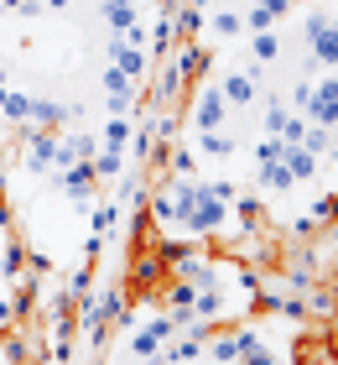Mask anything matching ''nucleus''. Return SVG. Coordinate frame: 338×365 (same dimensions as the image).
<instances>
[{"instance_id":"nucleus-1","label":"nucleus","mask_w":338,"mask_h":365,"mask_svg":"<svg viewBox=\"0 0 338 365\" xmlns=\"http://www.w3.org/2000/svg\"><path fill=\"white\" fill-rule=\"evenodd\" d=\"M302 42H307V73L338 68V21L323 6L307 11V21H302Z\"/></svg>"},{"instance_id":"nucleus-2","label":"nucleus","mask_w":338,"mask_h":365,"mask_svg":"<svg viewBox=\"0 0 338 365\" xmlns=\"http://www.w3.org/2000/svg\"><path fill=\"white\" fill-rule=\"evenodd\" d=\"M21 168H26L31 178L58 173V130H47V125H21Z\"/></svg>"},{"instance_id":"nucleus-3","label":"nucleus","mask_w":338,"mask_h":365,"mask_svg":"<svg viewBox=\"0 0 338 365\" xmlns=\"http://www.w3.org/2000/svg\"><path fill=\"white\" fill-rule=\"evenodd\" d=\"M167 277H172V272H167L162 261H157V251H135V256H130V267H125V292H130V297H141V303H151Z\"/></svg>"},{"instance_id":"nucleus-4","label":"nucleus","mask_w":338,"mask_h":365,"mask_svg":"<svg viewBox=\"0 0 338 365\" xmlns=\"http://www.w3.org/2000/svg\"><path fill=\"white\" fill-rule=\"evenodd\" d=\"M182 235H193V240H208V235H218V230L229 225V204H218L213 193H203L193 209H182Z\"/></svg>"},{"instance_id":"nucleus-5","label":"nucleus","mask_w":338,"mask_h":365,"mask_svg":"<svg viewBox=\"0 0 338 365\" xmlns=\"http://www.w3.org/2000/svg\"><path fill=\"white\" fill-rule=\"evenodd\" d=\"M302 120L307 125H338V73H323V84H312L307 105H302Z\"/></svg>"},{"instance_id":"nucleus-6","label":"nucleus","mask_w":338,"mask_h":365,"mask_svg":"<svg viewBox=\"0 0 338 365\" xmlns=\"http://www.w3.org/2000/svg\"><path fill=\"white\" fill-rule=\"evenodd\" d=\"M172 334H182L172 313H167V319H146L141 329H130V355H135V360H151V355H162V344L172 339Z\"/></svg>"},{"instance_id":"nucleus-7","label":"nucleus","mask_w":338,"mask_h":365,"mask_svg":"<svg viewBox=\"0 0 338 365\" xmlns=\"http://www.w3.org/2000/svg\"><path fill=\"white\" fill-rule=\"evenodd\" d=\"M151 68H157V78H151V89H146V99L151 105H162V110H172L182 94H188L193 84L188 78H182L177 68H172V58H162V63H151Z\"/></svg>"},{"instance_id":"nucleus-8","label":"nucleus","mask_w":338,"mask_h":365,"mask_svg":"<svg viewBox=\"0 0 338 365\" xmlns=\"http://www.w3.org/2000/svg\"><path fill=\"white\" fill-rule=\"evenodd\" d=\"M224 120H229V105L218 94V84H203L193 94V130H224Z\"/></svg>"},{"instance_id":"nucleus-9","label":"nucleus","mask_w":338,"mask_h":365,"mask_svg":"<svg viewBox=\"0 0 338 365\" xmlns=\"http://www.w3.org/2000/svg\"><path fill=\"white\" fill-rule=\"evenodd\" d=\"M58 182H63V193L73 198V209H89V198H94V188H99V178H94V168H89V162L58 168Z\"/></svg>"},{"instance_id":"nucleus-10","label":"nucleus","mask_w":338,"mask_h":365,"mask_svg":"<svg viewBox=\"0 0 338 365\" xmlns=\"http://www.w3.org/2000/svg\"><path fill=\"white\" fill-rule=\"evenodd\" d=\"M110 63H115L125 78H135V84L151 73V53H146V47H130L125 37H110Z\"/></svg>"},{"instance_id":"nucleus-11","label":"nucleus","mask_w":338,"mask_h":365,"mask_svg":"<svg viewBox=\"0 0 338 365\" xmlns=\"http://www.w3.org/2000/svg\"><path fill=\"white\" fill-rule=\"evenodd\" d=\"M68 120H78V105H58V99H37V94H31L26 125H47V130H63Z\"/></svg>"},{"instance_id":"nucleus-12","label":"nucleus","mask_w":338,"mask_h":365,"mask_svg":"<svg viewBox=\"0 0 338 365\" xmlns=\"http://www.w3.org/2000/svg\"><path fill=\"white\" fill-rule=\"evenodd\" d=\"M198 256H203V240H193V235H188V240H167V235L157 240V261H162L167 272H182V267L198 261Z\"/></svg>"},{"instance_id":"nucleus-13","label":"nucleus","mask_w":338,"mask_h":365,"mask_svg":"<svg viewBox=\"0 0 338 365\" xmlns=\"http://www.w3.org/2000/svg\"><path fill=\"white\" fill-rule=\"evenodd\" d=\"M99 152V141L89 136V130H58V168H73V162H89Z\"/></svg>"},{"instance_id":"nucleus-14","label":"nucleus","mask_w":338,"mask_h":365,"mask_svg":"<svg viewBox=\"0 0 338 365\" xmlns=\"http://www.w3.org/2000/svg\"><path fill=\"white\" fill-rule=\"evenodd\" d=\"M172 68H177L182 78H188V84H198V78L208 73V47H198V42H177Z\"/></svg>"},{"instance_id":"nucleus-15","label":"nucleus","mask_w":338,"mask_h":365,"mask_svg":"<svg viewBox=\"0 0 338 365\" xmlns=\"http://www.w3.org/2000/svg\"><path fill=\"white\" fill-rule=\"evenodd\" d=\"M218 94H224V105H229V110H250V105H255V94H260V84H255L250 73H224Z\"/></svg>"},{"instance_id":"nucleus-16","label":"nucleus","mask_w":338,"mask_h":365,"mask_svg":"<svg viewBox=\"0 0 338 365\" xmlns=\"http://www.w3.org/2000/svg\"><path fill=\"white\" fill-rule=\"evenodd\" d=\"M229 308V292H224V282H213V287H193V303H188V313L193 319H218V313Z\"/></svg>"},{"instance_id":"nucleus-17","label":"nucleus","mask_w":338,"mask_h":365,"mask_svg":"<svg viewBox=\"0 0 338 365\" xmlns=\"http://www.w3.org/2000/svg\"><path fill=\"white\" fill-rule=\"evenodd\" d=\"M281 162H286V173H292L297 182H307V178H317V168H323V162H317L307 146L302 141H281Z\"/></svg>"},{"instance_id":"nucleus-18","label":"nucleus","mask_w":338,"mask_h":365,"mask_svg":"<svg viewBox=\"0 0 338 365\" xmlns=\"http://www.w3.org/2000/svg\"><path fill=\"white\" fill-rule=\"evenodd\" d=\"M229 209H234V220H240V235H265V204H260V198L240 193Z\"/></svg>"},{"instance_id":"nucleus-19","label":"nucleus","mask_w":338,"mask_h":365,"mask_svg":"<svg viewBox=\"0 0 338 365\" xmlns=\"http://www.w3.org/2000/svg\"><path fill=\"white\" fill-rule=\"evenodd\" d=\"M0 360H6V365H37V344H31V334H26V329H6Z\"/></svg>"},{"instance_id":"nucleus-20","label":"nucleus","mask_w":338,"mask_h":365,"mask_svg":"<svg viewBox=\"0 0 338 365\" xmlns=\"http://www.w3.org/2000/svg\"><path fill=\"white\" fill-rule=\"evenodd\" d=\"M203 31H213V37H245V16H240V6H218L213 16H208V26Z\"/></svg>"},{"instance_id":"nucleus-21","label":"nucleus","mask_w":338,"mask_h":365,"mask_svg":"<svg viewBox=\"0 0 338 365\" xmlns=\"http://www.w3.org/2000/svg\"><path fill=\"white\" fill-rule=\"evenodd\" d=\"M260 188H265V193H281V198H286V193L297 188V178L286 173V162L276 157V162H260Z\"/></svg>"},{"instance_id":"nucleus-22","label":"nucleus","mask_w":338,"mask_h":365,"mask_svg":"<svg viewBox=\"0 0 338 365\" xmlns=\"http://www.w3.org/2000/svg\"><path fill=\"white\" fill-rule=\"evenodd\" d=\"M26 277V245L6 240L0 245V282H21Z\"/></svg>"},{"instance_id":"nucleus-23","label":"nucleus","mask_w":338,"mask_h":365,"mask_svg":"<svg viewBox=\"0 0 338 365\" xmlns=\"http://www.w3.org/2000/svg\"><path fill=\"white\" fill-rule=\"evenodd\" d=\"M89 168L99 182H110V178H125V152H110V146H99V152L89 157Z\"/></svg>"},{"instance_id":"nucleus-24","label":"nucleus","mask_w":338,"mask_h":365,"mask_svg":"<svg viewBox=\"0 0 338 365\" xmlns=\"http://www.w3.org/2000/svg\"><path fill=\"white\" fill-rule=\"evenodd\" d=\"M198 152L203 157H234V152H240V141L224 136V130H198Z\"/></svg>"},{"instance_id":"nucleus-25","label":"nucleus","mask_w":338,"mask_h":365,"mask_svg":"<svg viewBox=\"0 0 338 365\" xmlns=\"http://www.w3.org/2000/svg\"><path fill=\"white\" fill-rule=\"evenodd\" d=\"M250 53H255V63H276L281 58V31H250Z\"/></svg>"},{"instance_id":"nucleus-26","label":"nucleus","mask_w":338,"mask_h":365,"mask_svg":"<svg viewBox=\"0 0 338 365\" xmlns=\"http://www.w3.org/2000/svg\"><path fill=\"white\" fill-rule=\"evenodd\" d=\"M146 214H151V225H177V204H172V193H167V188H157V193H151L146 198Z\"/></svg>"},{"instance_id":"nucleus-27","label":"nucleus","mask_w":338,"mask_h":365,"mask_svg":"<svg viewBox=\"0 0 338 365\" xmlns=\"http://www.w3.org/2000/svg\"><path fill=\"white\" fill-rule=\"evenodd\" d=\"M94 277H99V272H94V261H83V267H78L73 277H68V297H73V308L94 297Z\"/></svg>"},{"instance_id":"nucleus-28","label":"nucleus","mask_w":338,"mask_h":365,"mask_svg":"<svg viewBox=\"0 0 338 365\" xmlns=\"http://www.w3.org/2000/svg\"><path fill=\"white\" fill-rule=\"evenodd\" d=\"M302 146H307V152L328 168V157H333V130H328V125H307V130H302Z\"/></svg>"},{"instance_id":"nucleus-29","label":"nucleus","mask_w":338,"mask_h":365,"mask_svg":"<svg viewBox=\"0 0 338 365\" xmlns=\"http://www.w3.org/2000/svg\"><path fill=\"white\" fill-rule=\"evenodd\" d=\"M130 115H110V120H105V141H99V146H110V152H125V146H130Z\"/></svg>"},{"instance_id":"nucleus-30","label":"nucleus","mask_w":338,"mask_h":365,"mask_svg":"<svg viewBox=\"0 0 338 365\" xmlns=\"http://www.w3.org/2000/svg\"><path fill=\"white\" fill-rule=\"evenodd\" d=\"M135 21H141V16H135V0H130V6H105V26H110V37H125Z\"/></svg>"},{"instance_id":"nucleus-31","label":"nucleus","mask_w":338,"mask_h":365,"mask_svg":"<svg viewBox=\"0 0 338 365\" xmlns=\"http://www.w3.org/2000/svg\"><path fill=\"white\" fill-rule=\"evenodd\" d=\"M146 198H151V188L141 178H125L120 182V209H146Z\"/></svg>"},{"instance_id":"nucleus-32","label":"nucleus","mask_w":338,"mask_h":365,"mask_svg":"<svg viewBox=\"0 0 338 365\" xmlns=\"http://www.w3.org/2000/svg\"><path fill=\"white\" fill-rule=\"evenodd\" d=\"M120 214H125V209H120V198H110V204H99V209H94V230H99V235H110V230L120 225Z\"/></svg>"},{"instance_id":"nucleus-33","label":"nucleus","mask_w":338,"mask_h":365,"mask_svg":"<svg viewBox=\"0 0 338 365\" xmlns=\"http://www.w3.org/2000/svg\"><path fill=\"white\" fill-rule=\"evenodd\" d=\"M167 168H172L177 178H193L198 173V157L188 152V146H172V152H167Z\"/></svg>"},{"instance_id":"nucleus-34","label":"nucleus","mask_w":338,"mask_h":365,"mask_svg":"<svg viewBox=\"0 0 338 365\" xmlns=\"http://www.w3.org/2000/svg\"><path fill=\"white\" fill-rule=\"evenodd\" d=\"M26 110H31V94H11V89H6V105H0V115H6V120H16V125H26Z\"/></svg>"},{"instance_id":"nucleus-35","label":"nucleus","mask_w":338,"mask_h":365,"mask_svg":"<svg viewBox=\"0 0 338 365\" xmlns=\"http://www.w3.org/2000/svg\"><path fill=\"white\" fill-rule=\"evenodd\" d=\"M312 220L323 225V230L338 225V193H323V198H317V204H312Z\"/></svg>"},{"instance_id":"nucleus-36","label":"nucleus","mask_w":338,"mask_h":365,"mask_svg":"<svg viewBox=\"0 0 338 365\" xmlns=\"http://www.w3.org/2000/svg\"><path fill=\"white\" fill-rule=\"evenodd\" d=\"M245 16V31H270V26H281L270 11H260V6H250V11H240Z\"/></svg>"},{"instance_id":"nucleus-37","label":"nucleus","mask_w":338,"mask_h":365,"mask_svg":"<svg viewBox=\"0 0 338 365\" xmlns=\"http://www.w3.org/2000/svg\"><path fill=\"white\" fill-rule=\"evenodd\" d=\"M234 365H286V360H281L276 350H265V344H255V350H250V355H240Z\"/></svg>"},{"instance_id":"nucleus-38","label":"nucleus","mask_w":338,"mask_h":365,"mask_svg":"<svg viewBox=\"0 0 338 365\" xmlns=\"http://www.w3.org/2000/svg\"><path fill=\"white\" fill-rule=\"evenodd\" d=\"M208 193L218 198V204H234V198H240V182H229V178H218V182H208Z\"/></svg>"},{"instance_id":"nucleus-39","label":"nucleus","mask_w":338,"mask_h":365,"mask_svg":"<svg viewBox=\"0 0 338 365\" xmlns=\"http://www.w3.org/2000/svg\"><path fill=\"white\" fill-rule=\"evenodd\" d=\"M151 146H157V141H151V130H130V146H125V152H135V157H151Z\"/></svg>"},{"instance_id":"nucleus-40","label":"nucleus","mask_w":338,"mask_h":365,"mask_svg":"<svg viewBox=\"0 0 338 365\" xmlns=\"http://www.w3.org/2000/svg\"><path fill=\"white\" fill-rule=\"evenodd\" d=\"M276 157H281V136H265L255 146V168H260V162H276Z\"/></svg>"},{"instance_id":"nucleus-41","label":"nucleus","mask_w":338,"mask_h":365,"mask_svg":"<svg viewBox=\"0 0 338 365\" xmlns=\"http://www.w3.org/2000/svg\"><path fill=\"white\" fill-rule=\"evenodd\" d=\"M302 130H307V120H302V115H292V110H286V125H281V141H302Z\"/></svg>"},{"instance_id":"nucleus-42","label":"nucleus","mask_w":338,"mask_h":365,"mask_svg":"<svg viewBox=\"0 0 338 365\" xmlns=\"http://www.w3.org/2000/svg\"><path fill=\"white\" fill-rule=\"evenodd\" d=\"M105 245H110V235H99V230H94V235L83 240V261H99V256H105Z\"/></svg>"},{"instance_id":"nucleus-43","label":"nucleus","mask_w":338,"mask_h":365,"mask_svg":"<svg viewBox=\"0 0 338 365\" xmlns=\"http://www.w3.org/2000/svg\"><path fill=\"white\" fill-rule=\"evenodd\" d=\"M26 272H53V256H42V251H26Z\"/></svg>"},{"instance_id":"nucleus-44","label":"nucleus","mask_w":338,"mask_h":365,"mask_svg":"<svg viewBox=\"0 0 338 365\" xmlns=\"http://www.w3.org/2000/svg\"><path fill=\"white\" fill-rule=\"evenodd\" d=\"M250 6H260V11H270V16H276V21H281V16L292 11V0H250Z\"/></svg>"},{"instance_id":"nucleus-45","label":"nucleus","mask_w":338,"mask_h":365,"mask_svg":"<svg viewBox=\"0 0 338 365\" xmlns=\"http://www.w3.org/2000/svg\"><path fill=\"white\" fill-rule=\"evenodd\" d=\"M16 11H21V16H26V21H37V16L47 11V0H21V6H16Z\"/></svg>"},{"instance_id":"nucleus-46","label":"nucleus","mask_w":338,"mask_h":365,"mask_svg":"<svg viewBox=\"0 0 338 365\" xmlns=\"http://www.w3.org/2000/svg\"><path fill=\"white\" fill-rule=\"evenodd\" d=\"M0 329H16V308H11V297H0Z\"/></svg>"},{"instance_id":"nucleus-47","label":"nucleus","mask_w":338,"mask_h":365,"mask_svg":"<svg viewBox=\"0 0 338 365\" xmlns=\"http://www.w3.org/2000/svg\"><path fill=\"white\" fill-rule=\"evenodd\" d=\"M307 94H312V78H302V84H297V89H292V105H297V110H302V105H307Z\"/></svg>"},{"instance_id":"nucleus-48","label":"nucleus","mask_w":338,"mask_h":365,"mask_svg":"<svg viewBox=\"0 0 338 365\" xmlns=\"http://www.w3.org/2000/svg\"><path fill=\"white\" fill-rule=\"evenodd\" d=\"M292 235H302V240H312V235H317V220H297V225H292Z\"/></svg>"},{"instance_id":"nucleus-49","label":"nucleus","mask_w":338,"mask_h":365,"mask_svg":"<svg viewBox=\"0 0 338 365\" xmlns=\"http://www.w3.org/2000/svg\"><path fill=\"white\" fill-rule=\"evenodd\" d=\"M11 225H16V214H11L6 198H0V235H11Z\"/></svg>"},{"instance_id":"nucleus-50","label":"nucleus","mask_w":338,"mask_h":365,"mask_svg":"<svg viewBox=\"0 0 338 365\" xmlns=\"http://www.w3.org/2000/svg\"><path fill=\"white\" fill-rule=\"evenodd\" d=\"M328 344H333V350H338V308L328 313Z\"/></svg>"},{"instance_id":"nucleus-51","label":"nucleus","mask_w":338,"mask_h":365,"mask_svg":"<svg viewBox=\"0 0 338 365\" xmlns=\"http://www.w3.org/2000/svg\"><path fill=\"white\" fill-rule=\"evenodd\" d=\"M323 240H328V245H338V225H328V230H323Z\"/></svg>"},{"instance_id":"nucleus-52","label":"nucleus","mask_w":338,"mask_h":365,"mask_svg":"<svg viewBox=\"0 0 338 365\" xmlns=\"http://www.w3.org/2000/svg\"><path fill=\"white\" fill-rule=\"evenodd\" d=\"M47 11H68V0H47Z\"/></svg>"},{"instance_id":"nucleus-53","label":"nucleus","mask_w":338,"mask_h":365,"mask_svg":"<svg viewBox=\"0 0 338 365\" xmlns=\"http://www.w3.org/2000/svg\"><path fill=\"white\" fill-rule=\"evenodd\" d=\"M0 6H6V11H16V6H21V0H0Z\"/></svg>"},{"instance_id":"nucleus-54","label":"nucleus","mask_w":338,"mask_h":365,"mask_svg":"<svg viewBox=\"0 0 338 365\" xmlns=\"http://www.w3.org/2000/svg\"><path fill=\"white\" fill-rule=\"evenodd\" d=\"M6 73H11V68H6V63H0V84H6Z\"/></svg>"},{"instance_id":"nucleus-55","label":"nucleus","mask_w":338,"mask_h":365,"mask_svg":"<svg viewBox=\"0 0 338 365\" xmlns=\"http://www.w3.org/2000/svg\"><path fill=\"white\" fill-rule=\"evenodd\" d=\"M0 105H6V84H0Z\"/></svg>"},{"instance_id":"nucleus-56","label":"nucleus","mask_w":338,"mask_h":365,"mask_svg":"<svg viewBox=\"0 0 338 365\" xmlns=\"http://www.w3.org/2000/svg\"><path fill=\"white\" fill-rule=\"evenodd\" d=\"M99 365H120V360H99Z\"/></svg>"},{"instance_id":"nucleus-57","label":"nucleus","mask_w":338,"mask_h":365,"mask_svg":"<svg viewBox=\"0 0 338 365\" xmlns=\"http://www.w3.org/2000/svg\"><path fill=\"white\" fill-rule=\"evenodd\" d=\"M37 365H42V360H37Z\"/></svg>"}]
</instances>
